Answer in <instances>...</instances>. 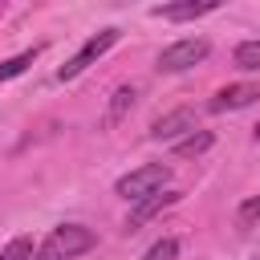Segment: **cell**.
<instances>
[{
    "mask_svg": "<svg viewBox=\"0 0 260 260\" xmlns=\"http://www.w3.org/2000/svg\"><path fill=\"white\" fill-rule=\"evenodd\" d=\"M211 142H215V138H211V130H191L187 138H179V142H175V154H179V158H195V154L211 150Z\"/></svg>",
    "mask_w": 260,
    "mask_h": 260,
    "instance_id": "obj_10",
    "label": "cell"
},
{
    "mask_svg": "<svg viewBox=\"0 0 260 260\" xmlns=\"http://www.w3.org/2000/svg\"><path fill=\"white\" fill-rule=\"evenodd\" d=\"M37 53L41 49H24V53H16V57H8V61H0V81H12V77H20L32 61H37Z\"/></svg>",
    "mask_w": 260,
    "mask_h": 260,
    "instance_id": "obj_11",
    "label": "cell"
},
{
    "mask_svg": "<svg viewBox=\"0 0 260 260\" xmlns=\"http://www.w3.org/2000/svg\"><path fill=\"white\" fill-rule=\"evenodd\" d=\"M118 41H122V32H118V28H102V32H93V37H89L73 57H69V65H61V69H57V81H73V77H81V73H85L93 61H102Z\"/></svg>",
    "mask_w": 260,
    "mask_h": 260,
    "instance_id": "obj_3",
    "label": "cell"
},
{
    "mask_svg": "<svg viewBox=\"0 0 260 260\" xmlns=\"http://www.w3.org/2000/svg\"><path fill=\"white\" fill-rule=\"evenodd\" d=\"M236 219H240V228H252V223L260 219V195L248 199V203H240V215H236Z\"/></svg>",
    "mask_w": 260,
    "mask_h": 260,
    "instance_id": "obj_15",
    "label": "cell"
},
{
    "mask_svg": "<svg viewBox=\"0 0 260 260\" xmlns=\"http://www.w3.org/2000/svg\"><path fill=\"white\" fill-rule=\"evenodd\" d=\"M256 98H260V81H236V85L215 89V98L207 102V110H211V114H228V110H244V106H252Z\"/></svg>",
    "mask_w": 260,
    "mask_h": 260,
    "instance_id": "obj_5",
    "label": "cell"
},
{
    "mask_svg": "<svg viewBox=\"0 0 260 260\" xmlns=\"http://www.w3.org/2000/svg\"><path fill=\"white\" fill-rule=\"evenodd\" d=\"M93 244H98V236L85 223H57L45 236V244L37 248V260H73V256L89 252Z\"/></svg>",
    "mask_w": 260,
    "mask_h": 260,
    "instance_id": "obj_1",
    "label": "cell"
},
{
    "mask_svg": "<svg viewBox=\"0 0 260 260\" xmlns=\"http://www.w3.org/2000/svg\"><path fill=\"white\" fill-rule=\"evenodd\" d=\"M134 102H138V85H118L114 98H110V110H106V126H118Z\"/></svg>",
    "mask_w": 260,
    "mask_h": 260,
    "instance_id": "obj_9",
    "label": "cell"
},
{
    "mask_svg": "<svg viewBox=\"0 0 260 260\" xmlns=\"http://www.w3.org/2000/svg\"><path fill=\"white\" fill-rule=\"evenodd\" d=\"M215 8H219V0H179V4H158L154 16H162V20H199Z\"/></svg>",
    "mask_w": 260,
    "mask_h": 260,
    "instance_id": "obj_8",
    "label": "cell"
},
{
    "mask_svg": "<svg viewBox=\"0 0 260 260\" xmlns=\"http://www.w3.org/2000/svg\"><path fill=\"white\" fill-rule=\"evenodd\" d=\"M183 195L179 191H154V195H146V199H138L134 207H130V215H126V232H138L142 223H150L158 211H167L171 203H179Z\"/></svg>",
    "mask_w": 260,
    "mask_h": 260,
    "instance_id": "obj_7",
    "label": "cell"
},
{
    "mask_svg": "<svg viewBox=\"0 0 260 260\" xmlns=\"http://www.w3.org/2000/svg\"><path fill=\"white\" fill-rule=\"evenodd\" d=\"M191 130H195V110H171V114H162V118L150 122V138L154 142H179Z\"/></svg>",
    "mask_w": 260,
    "mask_h": 260,
    "instance_id": "obj_6",
    "label": "cell"
},
{
    "mask_svg": "<svg viewBox=\"0 0 260 260\" xmlns=\"http://www.w3.org/2000/svg\"><path fill=\"white\" fill-rule=\"evenodd\" d=\"M167 183H171V167H167V162H146V167L122 175V179L114 183V191H118L126 203H138V199H146V195H154V191H167Z\"/></svg>",
    "mask_w": 260,
    "mask_h": 260,
    "instance_id": "obj_2",
    "label": "cell"
},
{
    "mask_svg": "<svg viewBox=\"0 0 260 260\" xmlns=\"http://www.w3.org/2000/svg\"><path fill=\"white\" fill-rule=\"evenodd\" d=\"M232 57H236L240 69H260V41H240Z\"/></svg>",
    "mask_w": 260,
    "mask_h": 260,
    "instance_id": "obj_13",
    "label": "cell"
},
{
    "mask_svg": "<svg viewBox=\"0 0 260 260\" xmlns=\"http://www.w3.org/2000/svg\"><path fill=\"white\" fill-rule=\"evenodd\" d=\"M207 53H211V45H207L203 37H183V41H175V45H167V49L158 53V69H162V73H183V69L199 65Z\"/></svg>",
    "mask_w": 260,
    "mask_h": 260,
    "instance_id": "obj_4",
    "label": "cell"
},
{
    "mask_svg": "<svg viewBox=\"0 0 260 260\" xmlns=\"http://www.w3.org/2000/svg\"><path fill=\"white\" fill-rule=\"evenodd\" d=\"M37 248H32V236H12L4 248H0V260H32Z\"/></svg>",
    "mask_w": 260,
    "mask_h": 260,
    "instance_id": "obj_12",
    "label": "cell"
},
{
    "mask_svg": "<svg viewBox=\"0 0 260 260\" xmlns=\"http://www.w3.org/2000/svg\"><path fill=\"white\" fill-rule=\"evenodd\" d=\"M175 256H179V240H175V236H162L158 244H150V248H146V256H142V260H175Z\"/></svg>",
    "mask_w": 260,
    "mask_h": 260,
    "instance_id": "obj_14",
    "label": "cell"
},
{
    "mask_svg": "<svg viewBox=\"0 0 260 260\" xmlns=\"http://www.w3.org/2000/svg\"><path fill=\"white\" fill-rule=\"evenodd\" d=\"M252 134H256V142H260V122H256V130H252Z\"/></svg>",
    "mask_w": 260,
    "mask_h": 260,
    "instance_id": "obj_16",
    "label": "cell"
}]
</instances>
